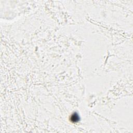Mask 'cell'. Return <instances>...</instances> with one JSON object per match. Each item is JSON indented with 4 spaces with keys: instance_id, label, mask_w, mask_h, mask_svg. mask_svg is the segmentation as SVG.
Returning <instances> with one entry per match:
<instances>
[{
    "instance_id": "6da1fadb",
    "label": "cell",
    "mask_w": 133,
    "mask_h": 133,
    "mask_svg": "<svg viewBox=\"0 0 133 133\" xmlns=\"http://www.w3.org/2000/svg\"><path fill=\"white\" fill-rule=\"evenodd\" d=\"M70 120L73 123H77L78 122V121L80 120V117L78 116V114L77 113H74L73 114H72L70 117Z\"/></svg>"
}]
</instances>
